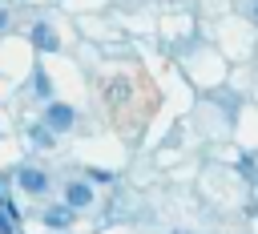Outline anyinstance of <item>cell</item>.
Masks as SVG:
<instances>
[{"mask_svg": "<svg viewBox=\"0 0 258 234\" xmlns=\"http://www.w3.org/2000/svg\"><path fill=\"white\" fill-rule=\"evenodd\" d=\"M16 182H20L28 194H44V190H48V178H44L40 169H32V165H20V169H16Z\"/></svg>", "mask_w": 258, "mask_h": 234, "instance_id": "2", "label": "cell"}, {"mask_svg": "<svg viewBox=\"0 0 258 234\" xmlns=\"http://www.w3.org/2000/svg\"><path fill=\"white\" fill-rule=\"evenodd\" d=\"M44 226H48V230H64V226H73V210H69V206H52V210H44Z\"/></svg>", "mask_w": 258, "mask_h": 234, "instance_id": "5", "label": "cell"}, {"mask_svg": "<svg viewBox=\"0 0 258 234\" xmlns=\"http://www.w3.org/2000/svg\"><path fill=\"white\" fill-rule=\"evenodd\" d=\"M32 141H36V145H52V133L40 125V129H32Z\"/></svg>", "mask_w": 258, "mask_h": 234, "instance_id": "6", "label": "cell"}, {"mask_svg": "<svg viewBox=\"0 0 258 234\" xmlns=\"http://www.w3.org/2000/svg\"><path fill=\"white\" fill-rule=\"evenodd\" d=\"M32 44H36L40 52H52V48H56V32L40 20V24H32Z\"/></svg>", "mask_w": 258, "mask_h": 234, "instance_id": "4", "label": "cell"}, {"mask_svg": "<svg viewBox=\"0 0 258 234\" xmlns=\"http://www.w3.org/2000/svg\"><path fill=\"white\" fill-rule=\"evenodd\" d=\"M36 93H40V97H48V77H44V73H36Z\"/></svg>", "mask_w": 258, "mask_h": 234, "instance_id": "7", "label": "cell"}, {"mask_svg": "<svg viewBox=\"0 0 258 234\" xmlns=\"http://www.w3.org/2000/svg\"><path fill=\"white\" fill-rule=\"evenodd\" d=\"M89 202H93V190H89L85 182H69V186H64V206H69V210H85Z\"/></svg>", "mask_w": 258, "mask_h": 234, "instance_id": "3", "label": "cell"}, {"mask_svg": "<svg viewBox=\"0 0 258 234\" xmlns=\"http://www.w3.org/2000/svg\"><path fill=\"white\" fill-rule=\"evenodd\" d=\"M254 16H258V8H254Z\"/></svg>", "mask_w": 258, "mask_h": 234, "instance_id": "8", "label": "cell"}, {"mask_svg": "<svg viewBox=\"0 0 258 234\" xmlns=\"http://www.w3.org/2000/svg\"><path fill=\"white\" fill-rule=\"evenodd\" d=\"M44 129H48V133H64V129H73V105L52 101V105L44 109Z\"/></svg>", "mask_w": 258, "mask_h": 234, "instance_id": "1", "label": "cell"}]
</instances>
